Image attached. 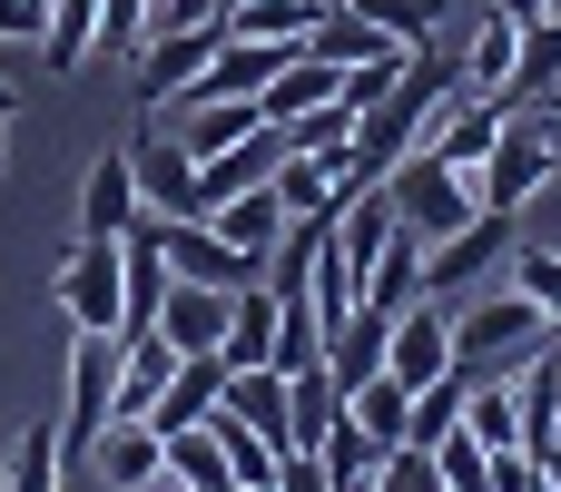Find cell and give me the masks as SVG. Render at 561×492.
Returning a JSON list of instances; mask_svg holds the SVG:
<instances>
[{
    "label": "cell",
    "instance_id": "f35d334b",
    "mask_svg": "<svg viewBox=\"0 0 561 492\" xmlns=\"http://www.w3.org/2000/svg\"><path fill=\"white\" fill-rule=\"evenodd\" d=\"M503 286H513V296H533V306H561V247H523V237H513Z\"/></svg>",
    "mask_w": 561,
    "mask_h": 492
},
{
    "label": "cell",
    "instance_id": "e575fe53",
    "mask_svg": "<svg viewBox=\"0 0 561 492\" xmlns=\"http://www.w3.org/2000/svg\"><path fill=\"white\" fill-rule=\"evenodd\" d=\"M286 394H296V444H316V434L345 414V385L325 375V355H316V365H296V375H286Z\"/></svg>",
    "mask_w": 561,
    "mask_h": 492
},
{
    "label": "cell",
    "instance_id": "60d3db41",
    "mask_svg": "<svg viewBox=\"0 0 561 492\" xmlns=\"http://www.w3.org/2000/svg\"><path fill=\"white\" fill-rule=\"evenodd\" d=\"M39 30H49V0H0V39H30L39 49Z\"/></svg>",
    "mask_w": 561,
    "mask_h": 492
},
{
    "label": "cell",
    "instance_id": "8992f818",
    "mask_svg": "<svg viewBox=\"0 0 561 492\" xmlns=\"http://www.w3.org/2000/svg\"><path fill=\"white\" fill-rule=\"evenodd\" d=\"M385 375H394V385H444V375H454V306H444V296L394 306V325H385Z\"/></svg>",
    "mask_w": 561,
    "mask_h": 492
},
{
    "label": "cell",
    "instance_id": "1f68e13d",
    "mask_svg": "<svg viewBox=\"0 0 561 492\" xmlns=\"http://www.w3.org/2000/svg\"><path fill=\"white\" fill-rule=\"evenodd\" d=\"M276 138H286V148H306V158H325V168H345V148H355V108H345V99H325V108L286 118Z\"/></svg>",
    "mask_w": 561,
    "mask_h": 492
},
{
    "label": "cell",
    "instance_id": "f546056e",
    "mask_svg": "<svg viewBox=\"0 0 561 492\" xmlns=\"http://www.w3.org/2000/svg\"><path fill=\"white\" fill-rule=\"evenodd\" d=\"M345 414H355V424H365V434L394 454V444H404V414H414V385H394V375H365V385H345Z\"/></svg>",
    "mask_w": 561,
    "mask_h": 492
},
{
    "label": "cell",
    "instance_id": "7a4b0ae2",
    "mask_svg": "<svg viewBox=\"0 0 561 492\" xmlns=\"http://www.w3.org/2000/svg\"><path fill=\"white\" fill-rule=\"evenodd\" d=\"M552 178H561V108H552V99L503 108V138H493V158H483L473 197H483V207H503V217H523Z\"/></svg>",
    "mask_w": 561,
    "mask_h": 492
},
{
    "label": "cell",
    "instance_id": "d6a6232c",
    "mask_svg": "<svg viewBox=\"0 0 561 492\" xmlns=\"http://www.w3.org/2000/svg\"><path fill=\"white\" fill-rule=\"evenodd\" d=\"M306 454H316V464H325V473H335V483H365V473H375V464H385V444H375V434H365V424H355V414H335V424H325V434H316V444H306Z\"/></svg>",
    "mask_w": 561,
    "mask_h": 492
},
{
    "label": "cell",
    "instance_id": "bcb514c9",
    "mask_svg": "<svg viewBox=\"0 0 561 492\" xmlns=\"http://www.w3.org/2000/svg\"><path fill=\"white\" fill-rule=\"evenodd\" d=\"M552 345H561V306H552Z\"/></svg>",
    "mask_w": 561,
    "mask_h": 492
},
{
    "label": "cell",
    "instance_id": "4fadbf2b",
    "mask_svg": "<svg viewBox=\"0 0 561 492\" xmlns=\"http://www.w3.org/2000/svg\"><path fill=\"white\" fill-rule=\"evenodd\" d=\"M227 375H237L227 355H178V375H168V394L148 404V424H158V444H168V434H187V424H207V414L227 404Z\"/></svg>",
    "mask_w": 561,
    "mask_h": 492
},
{
    "label": "cell",
    "instance_id": "7bdbcfd3",
    "mask_svg": "<svg viewBox=\"0 0 561 492\" xmlns=\"http://www.w3.org/2000/svg\"><path fill=\"white\" fill-rule=\"evenodd\" d=\"M542 483H552V492H561V454H542Z\"/></svg>",
    "mask_w": 561,
    "mask_h": 492
},
{
    "label": "cell",
    "instance_id": "74e56055",
    "mask_svg": "<svg viewBox=\"0 0 561 492\" xmlns=\"http://www.w3.org/2000/svg\"><path fill=\"white\" fill-rule=\"evenodd\" d=\"M424 454H434V473H444V492H493V454H483V444H473L463 424H454L444 444H424Z\"/></svg>",
    "mask_w": 561,
    "mask_h": 492
},
{
    "label": "cell",
    "instance_id": "836d02e7",
    "mask_svg": "<svg viewBox=\"0 0 561 492\" xmlns=\"http://www.w3.org/2000/svg\"><path fill=\"white\" fill-rule=\"evenodd\" d=\"M168 473H178L187 492H237V473H227V454H217V434H207V424L168 434Z\"/></svg>",
    "mask_w": 561,
    "mask_h": 492
},
{
    "label": "cell",
    "instance_id": "ba28073f",
    "mask_svg": "<svg viewBox=\"0 0 561 492\" xmlns=\"http://www.w3.org/2000/svg\"><path fill=\"white\" fill-rule=\"evenodd\" d=\"M59 306L79 335H118V237H79L59 256Z\"/></svg>",
    "mask_w": 561,
    "mask_h": 492
},
{
    "label": "cell",
    "instance_id": "d6986e66",
    "mask_svg": "<svg viewBox=\"0 0 561 492\" xmlns=\"http://www.w3.org/2000/svg\"><path fill=\"white\" fill-rule=\"evenodd\" d=\"M207 227H217V237H227L237 256H256V266H266V247L286 237V207H276V187L256 178V187H237V197H217V207H207Z\"/></svg>",
    "mask_w": 561,
    "mask_h": 492
},
{
    "label": "cell",
    "instance_id": "7dc6e473",
    "mask_svg": "<svg viewBox=\"0 0 561 492\" xmlns=\"http://www.w3.org/2000/svg\"><path fill=\"white\" fill-rule=\"evenodd\" d=\"M552 108H561V79H552Z\"/></svg>",
    "mask_w": 561,
    "mask_h": 492
},
{
    "label": "cell",
    "instance_id": "f1b7e54d",
    "mask_svg": "<svg viewBox=\"0 0 561 492\" xmlns=\"http://www.w3.org/2000/svg\"><path fill=\"white\" fill-rule=\"evenodd\" d=\"M266 187H276V207H286V217H335V168H325V158H306V148H286Z\"/></svg>",
    "mask_w": 561,
    "mask_h": 492
},
{
    "label": "cell",
    "instance_id": "d4e9b609",
    "mask_svg": "<svg viewBox=\"0 0 561 492\" xmlns=\"http://www.w3.org/2000/svg\"><path fill=\"white\" fill-rule=\"evenodd\" d=\"M227 365H276V296L266 286H237L227 296Z\"/></svg>",
    "mask_w": 561,
    "mask_h": 492
},
{
    "label": "cell",
    "instance_id": "30bf717a",
    "mask_svg": "<svg viewBox=\"0 0 561 492\" xmlns=\"http://www.w3.org/2000/svg\"><path fill=\"white\" fill-rule=\"evenodd\" d=\"M128 168H138V207L197 217V158L178 148V128H138V138H128Z\"/></svg>",
    "mask_w": 561,
    "mask_h": 492
},
{
    "label": "cell",
    "instance_id": "2e32d148",
    "mask_svg": "<svg viewBox=\"0 0 561 492\" xmlns=\"http://www.w3.org/2000/svg\"><path fill=\"white\" fill-rule=\"evenodd\" d=\"M168 108H178V148L187 158H217V148L256 138V128H276L266 99H168Z\"/></svg>",
    "mask_w": 561,
    "mask_h": 492
},
{
    "label": "cell",
    "instance_id": "6da1fadb",
    "mask_svg": "<svg viewBox=\"0 0 561 492\" xmlns=\"http://www.w3.org/2000/svg\"><path fill=\"white\" fill-rule=\"evenodd\" d=\"M542 345H552V306L513 296L503 276L473 286V296H454V375H463V385H473V375H523Z\"/></svg>",
    "mask_w": 561,
    "mask_h": 492
},
{
    "label": "cell",
    "instance_id": "ab89813d",
    "mask_svg": "<svg viewBox=\"0 0 561 492\" xmlns=\"http://www.w3.org/2000/svg\"><path fill=\"white\" fill-rule=\"evenodd\" d=\"M394 69H404V49H385V59H355V69H345V79H335V99H345V108H355V118H365V108H375V99H385V89H394Z\"/></svg>",
    "mask_w": 561,
    "mask_h": 492
},
{
    "label": "cell",
    "instance_id": "681fc988",
    "mask_svg": "<svg viewBox=\"0 0 561 492\" xmlns=\"http://www.w3.org/2000/svg\"><path fill=\"white\" fill-rule=\"evenodd\" d=\"M266 492H276V483H266Z\"/></svg>",
    "mask_w": 561,
    "mask_h": 492
},
{
    "label": "cell",
    "instance_id": "4dcf8cb0",
    "mask_svg": "<svg viewBox=\"0 0 561 492\" xmlns=\"http://www.w3.org/2000/svg\"><path fill=\"white\" fill-rule=\"evenodd\" d=\"M59 424H30L20 444H10V464H0V492H59Z\"/></svg>",
    "mask_w": 561,
    "mask_h": 492
},
{
    "label": "cell",
    "instance_id": "8fae6325",
    "mask_svg": "<svg viewBox=\"0 0 561 492\" xmlns=\"http://www.w3.org/2000/svg\"><path fill=\"white\" fill-rule=\"evenodd\" d=\"M493 138H503V99H483V89H463L444 118H434V158L454 168V178H483V158H493Z\"/></svg>",
    "mask_w": 561,
    "mask_h": 492
},
{
    "label": "cell",
    "instance_id": "44dd1931",
    "mask_svg": "<svg viewBox=\"0 0 561 492\" xmlns=\"http://www.w3.org/2000/svg\"><path fill=\"white\" fill-rule=\"evenodd\" d=\"M316 10H325V0H227V10H217V30H227V39H276V49H306Z\"/></svg>",
    "mask_w": 561,
    "mask_h": 492
},
{
    "label": "cell",
    "instance_id": "52a82bcc",
    "mask_svg": "<svg viewBox=\"0 0 561 492\" xmlns=\"http://www.w3.org/2000/svg\"><path fill=\"white\" fill-rule=\"evenodd\" d=\"M148 237H158L168 276H187V286H256V256H237L207 217H158L148 207Z\"/></svg>",
    "mask_w": 561,
    "mask_h": 492
},
{
    "label": "cell",
    "instance_id": "c3c4849f",
    "mask_svg": "<svg viewBox=\"0 0 561 492\" xmlns=\"http://www.w3.org/2000/svg\"><path fill=\"white\" fill-rule=\"evenodd\" d=\"M0 128H10V118H0ZM0 158H10V148H0Z\"/></svg>",
    "mask_w": 561,
    "mask_h": 492
},
{
    "label": "cell",
    "instance_id": "b9f144b4",
    "mask_svg": "<svg viewBox=\"0 0 561 492\" xmlns=\"http://www.w3.org/2000/svg\"><path fill=\"white\" fill-rule=\"evenodd\" d=\"M493 10H503V20H542L552 0H493Z\"/></svg>",
    "mask_w": 561,
    "mask_h": 492
},
{
    "label": "cell",
    "instance_id": "8d00e7d4",
    "mask_svg": "<svg viewBox=\"0 0 561 492\" xmlns=\"http://www.w3.org/2000/svg\"><path fill=\"white\" fill-rule=\"evenodd\" d=\"M345 10H365L385 39H404V49H424L434 30H444V0H345Z\"/></svg>",
    "mask_w": 561,
    "mask_h": 492
},
{
    "label": "cell",
    "instance_id": "5bb4252c",
    "mask_svg": "<svg viewBox=\"0 0 561 492\" xmlns=\"http://www.w3.org/2000/svg\"><path fill=\"white\" fill-rule=\"evenodd\" d=\"M227 414H237L247 434H266V454H296V394H286L276 365H237V375H227Z\"/></svg>",
    "mask_w": 561,
    "mask_h": 492
},
{
    "label": "cell",
    "instance_id": "83f0119b",
    "mask_svg": "<svg viewBox=\"0 0 561 492\" xmlns=\"http://www.w3.org/2000/svg\"><path fill=\"white\" fill-rule=\"evenodd\" d=\"M513 49H523V20H503V10H483V30H473V49H463V89H483V99H503V79H513Z\"/></svg>",
    "mask_w": 561,
    "mask_h": 492
},
{
    "label": "cell",
    "instance_id": "cb8c5ba5",
    "mask_svg": "<svg viewBox=\"0 0 561 492\" xmlns=\"http://www.w3.org/2000/svg\"><path fill=\"white\" fill-rule=\"evenodd\" d=\"M424 296V237L414 227H394L385 237V256H375V276H365V306L375 316H394V306H414Z\"/></svg>",
    "mask_w": 561,
    "mask_h": 492
},
{
    "label": "cell",
    "instance_id": "ffe728a7",
    "mask_svg": "<svg viewBox=\"0 0 561 492\" xmlns=\"http://www.w3.org/2000/svg\"><path fill=\"white\" fill-rule=\"evenodd\" d=\"M463 434L483 454H523V404H513V375H473L463 385Z\"/></svg>",
    "mask_w": 561,
    "mask_h": 492
},
{
    "label": "cell",
    "instance_id": "3957f363",
    "mask_svg": "<svg viewBox=\"0 0 561 492\" xmlns=\"http://www.w3.org/2000/svg\"><path fill=\"white\" fill-rule=\"evenodd\" d=\"M375 187H385L394 227H414L424 247H434V237H454V227H463V217L483 207V197H473V178H454V168H444L434 148H404V158H394V168H385Z\"/></svg>",
    "mask_w": 561,
    "mask_h": 492
},
{
    "label": "cell",
    "instance_id": "9c48e42d",
    "mask_svg": "<svg viewBox=\"0 0 561 492\" xmlns=\"http://www.w3.org/2000/svg\"><path fill=\"white\" fill-rule=\"evenodd\" d=\"M207 49H217V20H197V30H148V49H138V69H128V99L158 118V108L207 69Z\"/></svg>",
    "mask_w": 561,
    "mask_h": 492
},
{
    "label": "cell",
    "instance_id": "5b68a950",
    "mask_svg": "<svg viewBox=\"0 0 561 492\" xmlns=\"http://www.w3.org/2000/svg\"><path fill=\"white\" fill-rule=\"evenodd\" d=\"M118 414V335H79L69 345V414H59V454H89Z\"/></svg>",
    "mask_w": 561,
    "mask_h": 492
},
{
    "label": "cell",
    "instance_id": "7402d4cb",
    "mask_svg": "<svg viewBox=\"0 0 561 492\" xmlns=\"http://www.w3.org/2000/svg\"><path fill=\"white\" fill-rule=\"evenodd\" d=\"M306 49H316V59H335V69H355V59H385V49H404V39H385L365 10L325 0V10H316V30H306Z\"/></svg>",
    "mask_w": 561,
    "mask_h": 492
},
{
    "label": "cell",
    "instance_id": "ac0fdd59",
    "mask_svg": "<svg viewBox=\"0 0 561 492\" xmlns=\"http://www.w3.org/2000/svg\"><path fill=\"white\" fill-rule=\"evenodd\" d=\"M227 296H237V286H187V276H178L168 306H158V335H168L178 355H217V345H227Z\"/></svg>",
    "mask_w": 561,
    "mask_h": 492
},
{
    "label": "cell",
    "instance_id": "484cf974",
    "mask_svg": "<svg viewBox=\"0 0 561 492\" xmlns=\"http://www.w3.org/2000/svg\"><path fill=\"white\" fill-rule=\"evenodd\" d=\"M385 325H394V316L355 306V316L325 335V375H335V385H365V375H385Z\"/></svg>",
    "mask_w": 561,
    "mask_h": 492
},
{
    "label": "cell",
    "instance_id": "9a60e30c",
    "mask_svg": "<svg viewBox=\"0 0 561 492\" xmlns=\"http://www.w3.org/2000/svg\"><path fill=\"white\" fill-rule=\"evenodd\" d=\"M89 464H99V483H108V492H148L158 473H168V444H158V424L108 414V434L89 444Z\"/></svg>",
    "mask_w": 561,
    "mask_h": 492
},
{
    "label": "cell",
    "instance_id": "603a6c76",
    "mask_svg": "<svg viewBox=\"0 0 561 492\" xmlns=\"http://www.w3.org/2000/svg\"><path fill=\"white\" fill-rule=\"evenodd\" d=\"M335 79H345L335 59H316V49H296V59H286L276 79H266V118L286 128V118H306V108H325V99H335Z\"/></svg>",
    "mask_w": 561,
    "mask_h": 492
},
{
    "label": "cell",
    "instance_id": "277c9868",
    "mask_svg": "<svg viewBox=\"0 0 561 492\" xmlns=\"http://www.w3.org/2000/svg\"><path fill=\"white\" fill-rule=\"evenodd\" d=\"M503 256H513V217H503V207H473L454 237H434V247H424V296H444V306H454V296L493 286V276H503Z\"/></svg>",
    "mask_w": 561,
    "mask_h": 492
},
{
    "label": "cell",
    "instance_id": "7c38bea8",
    "mask_svg": "<svg viewBox=\"0 0 561 492\" xmlns=\"http://www.w3.org/2000/svg\"><path fill=\"white\" fill-rule=\"evenodd\" d=\"M168 256H158V237H148V217L118 237V335H138V325H158V306H168Z\"/></svg>",
    "mask_w": 561,
    "mask_h": 492
},
{
    "label": "cell",
    "instance_id": "d590c367",
    "mask_svg": "<svg viewBox=\"0 0 561 492\" xmlns=\"http://www.w3.org/2000/svg\"><path fill=\"white\" fill-rule=\"evenodd\" d=\"M463 424V375H444V385H414V414H404V444L424 454V444H444Z\"/></svg>",
    "mask_w": 561,
    "mask_h": 492
},
{
    "label": "cell",
    "instance_id": "e0dca14e",
    "mask_svg": "<svg viewBox=\"0 0 561 492\" xmlns=\"http://www.w3.org/2000/svg\"><path fill=\"white\" fill-rule=\"evenodd\" d=\"M148 207H138V168H128V148H99V168H89V187H79V237H128Z\"/></svg>",
    "mask_w": 561,
    "mask_h": 492
},
{
    "label": "cell",
    "instance_id": "f6af8a7d",
    "mask_svg": "<svg viewBox=\"0 0 561 492\" xmlns=\"http://www.w3.org/2000/svg\"><path fill=\"white\" fill-rule=\"evenodd\" d=\"M0 118H10V79H0Z\"/></svg>",
    "mask_w": 561,
    "mask_h": 492
},
{
    "label": "cell",
    "instance_id": "ee69618b",
    "mask_svg": "<svg viewBox=\"0 0 561 492\" xmlns=\"http://www.w3.org/2000/svg\"><path fill=\"white\" fill-rule=\"evenodd\" d=\"M335 492H375V473H365V483H335Z\"/></svg>",
    "mask_w": 561,
    "mask_h": 492
},
{
    "label": "cell",
    "instance_id": "4316f807",
    "mask_svg": "<svg viewBox=\"0 0 561 492\" xmlns=\"http://www.w3.org/2000/svg\"><path fill=\"white\" fill-rule=\"evenodd\" d=\"M99 10H108V0H49L39 59H49V69H89V59H99Z\"/></svg>",
    "mask_w": 561,
    "mask_h": 492
}]
</instances>
